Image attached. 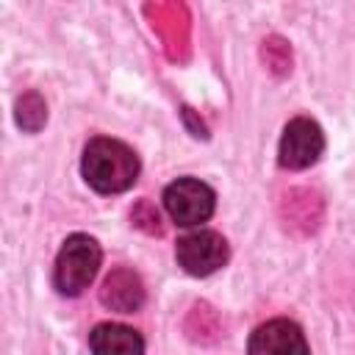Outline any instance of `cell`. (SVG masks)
I'll return each mask as SVG.
<instances>
[{
    "mask_svg": "<svg viewBox=\"0 0 355 355\" xmlns=\"http://www.w3.org/2000/svg\"><path fill=\"white\" fill-rule=\"evenodd\" d=\"M164 211L178 227H200L216 211V191L200 178H178L164 189Z\"/></svg>",
    "mask_w": 355,
    "mask_h": 355,
    "instance_id": "cell-3",
    "label": "cell"
},
{
    "mask_svg": "<svg viewBox=\"0 0 355 355\" xmlns=\"http://www.w3.org/2000/svg\"><path fill=\"white\" fill-rule=\"evenodd\" d=\"M230 258V247L222 233L197 227L178 239L175 244V261L178 266L191 277H208L219 272Z\"/></svg>",
    "mask_w": 355,
    "mask_h": 355,
    "instance_id": "cell-4",
    "label": "cell"
},
{
    "mask_svg": "<svg viewBox=\"0 0 355 355\" xmlns=\"http://www.w3.org/2000/svg\"><path fill=\"white\" fill-rule=\"evenodd\" d=\"M100 302L116 313H133L144 302V286L136 272L130 269H114L103 288H100Z\"/></svg>",
    "mask_w": 355,
    "mask_h": 355,
    "instance_id": "cell-7",
    "label": "cell"
},
{
    "mask_svg": "<svg viewBox=\"0 0 355 355\" xmlns=\"http://www.w3.org/2000/svg\"><path fill=\"white\" fill-rule=\"evenodd\" d=\"M100 263H103V250L97 239H92L89 233L67 236L55 255V266H53L55 291L61 297H80L97 277Z\"/></svg>",
    "mask_w": 355,
    "mask_h": 355,
    "instance_id": "cell-2",
    "label": "cell"
},
{
    "mask_svg": "<svg viewBox=\"0 0 355 355\" xmlns=\"http://www.w3.org/2000/svg\"><path fill=\"white\" fill-rule=\"evenodd\" d=\"M31 116H36L42 125H44V119H47V108H44V103H42V97H39L36 92H31V94H25V97L17 100V125L33 133L36 125H33Z\"/></svg>",
    "mask_w": 355,
    "mask_h": 355,
    "instance_id": "cell-9",
    "label": "cell"
},
{
    "mask_svg": "<svg viewBox=\"0 0 355 355\" xmlns=\"http://www.w3.org/2000/svg\"><path fill=\"white\" fill-rule=\"evenodd\" d=\"M247 349L261 355H291V352H308V341L294 319H269L252 330Z\"/></svg>",
    "mask_w": 355,
    "mask_h": 355,
    "instance_id": "cell-6",
    "label": "cell"
},
{
    "mask_svg": "<svg viewBox=\"0 0 355 355\" xmlns=\"http://www.w3.org/2000/svg\"><path fill=\"white\" fill-rule=\"evenodd\" d=\"M324 153V133L316 119L294 116L286 122L277 144V161L286 169H308Z\"/></svg>",
    "mask_w": 355,
    "mask_h": 355,
    "instance_id": "cell-5",
    "label": "cell"
},
{
    "mask_svg": "<svg viewBox=\"0 0 355 355\" xmlns=\"http://www.w3.org/2000/svg\"><path fill=\"white\" fill-rule=\"evenodd\" d=\"M144 338L139 336V330L119 324V322H103L89 333V349L92 352H144Z\"/></svg>",
    "mask_w": 355,
    "mask_h": 355,
    "instance_id": "cell-8",
    "label": "cell"
},
{
    "mask_svg": "<svg viewBox=\"0 0 355 355\" xmlns=\"http://www.w3.org/2000/svg\"><path fill=\"white\" fill-rule=\"evenodd\" d=\"M141 172V161L119 139L94 136L86 141L80 155V175L97 194H122L128 191Z\"/></svg>",
    "mask_w": 355,
    "mask_h": 355,
    "instance_id": "cell-1",
    "label": "cell"
}]
</instances>
